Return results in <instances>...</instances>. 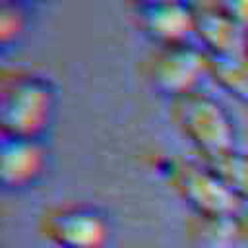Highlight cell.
Returning a JSON list of instances; mask_svg holds the SVG:
<instances>
[{"mask_svg": "<svg viewBox=\"0 0 248 248\" xmlns=\"http://www.w3.org/2000/svg\"><path fill=\"white\" fill-rule=\"evenodd\" d=\"M56 93L52 83L33 72L4 79L0 91V126L6 136L41 138L52 124Z\"/></svg>", "mask_w": 248, "mask_h": 248, "instance_id": "cell-1", "label": "cell"}, {"mask_svg": "<svg viewBox=\"0 0 248 248\" xmlns=\"http://www.w3.org/2000/svg\"><path fill=\"white\" fill-rule=\"evenodd\" d=\"M170 118L202 159L217 157L234 147L236 128L231 112L215 97L196 89L170 99Z\"/></svg>", "mask_w": 248, "mask_h": 248, "instance_id": "cell-2", "label": "cell"}, {"mask_svg": "<svg viewBox=\"0 0 248 248\" xmlns=\"http://www.w3.org/2000/svg\"><path fill=\"white\" fill-rule=\"evenodd\" d=\"M176 194L205 221H225L238 213L240 200L205 161L174 159L165 170Z\"/></svg>", "mask_w": 248, "mask_h": 248, "instance_id": "cell-3", "label": "cell"}, {"mask_svg": "<svg viewBox=\"0 0 248 248\" xmlns=\"http://www.w3.org/2000/svg\"><path fill=\"white\" fill-rule=\"evenodd\" d=\"M39 231L56 248H105L110 240L108 215L89 203H58L41 213Z\"/></svg>", "mask_w": 248, "mask_h": 248, "instance_id": "cell-4", "label": "cell"}, {"mask_svg": "<svg viewBox=\"0 0 248 248\" xmlns=\"http://www.w3.org/2000/svg\"><path fill=\"white\" fill-rule=\"evenodd\" d=\"M209 56L190 43L157 45L145 60V76L153 89L169 99L198 89L200 79L207 74Z\"/></svg>", "mask_w": 248, "mask_h": 248, "instance_id": "cell-5", "label": "cell"}, {"mask_svg": "<svg viewBox=\"0 0 248 248\" xmlns=\"http://www.w3.org/2000/svg\"><path fill=\"white\" fill-rule=\"evenodd\" d=\"M48 151L41 138L6 136L0 140V182L6 190L33 188L46 172Z\"/></svg>", "mask_w": 248, "mask_h": 248, "instance_id": "cell-6", "label": "cell"}, {"mask_svg": "<svg viewBox=\"0 0 248 248\" xmlns=\"http://www.w3.org/2000/svg\"><path fill=\"white\" fill-rule=\"evenodd\" d=\"M209 56L248 52V27L225 8L196 10V31Z\"/></svg>", "mask_w": 248, "mask_h": 248, "instance_id": "cell-7", "label": "cell"}, {"mask_svg": "<svg viewBox=\"0 0 248 248\" xmlns=\"http://www.w3.org/2000/svg\"><path fill=\"white\" fill-rule=\"evenodd\" d=\"M138 23L157 45L184 43L196 31V10L186 0L138 6Z\"/></svg>", "mask_w": 248, "mask_h": 248, "instance_id": "cell-8", "label": "cell"}, {"mask_svg": "<svg viewBox=\"0 0 248 248\" xmlns=\"http://www.w3.org/2000/svg\"><path fill=\"white\" fill-rule=\"evenodd\" d=\"M207 74L227 93L240 101H248V52L209 56Z\"/></svg>", "mask_w": 248, "mask_h": 248, "instance_id": "cell-9", "label": "cell"}, {"mask_svg": "<svg viewBox=\"0 0 248 248\" xmlns=\"http://www.w3.org/2000/svg\"><path fill=\"white\" fill-rule=\"evenodd\" d=\"M202 161H205L217 172V176L234 192L240 202H248V153L231 149Z\"/></svg>", "mask_w": 248, "mask_h": 248, "instance_id": "cell-10", "label": "cell"}, {"mask_svg": "<svg viewBox=\"0 0 248 248\" xmlns=\"http://www.w3.org/2000/svg\"><path fill=\"white\" fill-rule=\"evenodd\" d=\"M25 29V14L19 0H2L0 6V43L10 46Z\"/></svg>", "mask_w": 248, "mask_h": 248, "instance_id": "cell-11", "label": "cell"}, {"mask_svg": "<svg viewBox=\"0 0 248 248\" xmlns=\"http://www.w3.org/2000/svg\"><path fill=\"white\" fill-rule=\"evenodd\" d=\"M225 10L248 27V0H225Z\"/></svg>", "mask_w": 248, "mask_h": 248, "instance_id": "cell-12", "label": "cell"}, {"mask_svg": "<svg viewBox=\"0 0 248 248\" xmlns=\"http://www.w3.org/2000/svg\"><path fill=\"white\" fill-rule=\"evenodd\" d=\"M138 6H153V4H163V2H176V0H136Z\"/></svg>", "mask_w": 248, "mask_h": 248, "instance_id": "cell-13", "label": "cell"}]
</instances>
